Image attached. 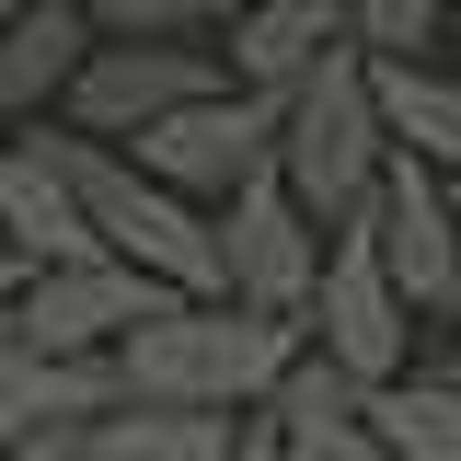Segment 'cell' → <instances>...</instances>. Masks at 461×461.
I'll return each mask as SVG.
<instances>
[{
	"label": "cell",
	"instance_id": "obj_1",
	"mask_svg": "<svg viewBox=\"0 0 461 461\" xmlns=\"http://www.w3.org/2000/svg\"><path fill=\"white\" fill-rule=\"evenodd\" d=\"M300 346H312V323L254 312V300H162L139 335L115 346V369H127V393H150V403L266 415V403H277V381L300 369Z\"/></svg>",
	"mask_w": 461,
	"mask_h": 461
},
{
	"label": "cell",
	"instance_id": "obj_2",
	"mask_svg": "<svg viewBox=\"0 0 461 461\" xmlns=\"http://www.w3.org/2000/svg\"><path fill=\"white\" fill-rule=\"evenodd\" d=\"M277 173L300 185V208H312L323 230H346L369 196H381V173H393V115H381V81H369V47H357V35H346L323 69L288 81Z\"/></svg>",
	"mask_w": 461,
	"mask_h": 461
},
{
	"label": "cell",
	"instance_id": "obj_3",
	"mask_svg": "<svg viewBox=\"0 0 461 461\" xmlns=\"http://www.w3.org/2000/svg\"><path fill=\"white\" fill-rule=\"evenodd\" d=\"M415 335H427V300L393 277L381 230L346 220L335 254H323V288H312V346L346 357L357 381H403V369H415Z\"/></svg>",
	"mask_w": 461,
	"mask_h": 461
},
{
	"label": "cell",
	"instance_id": "obj_4",
	"mask_svg": "<svg viewBox=\"0 0 461 461\" xmlns=\"http://www.w3.org/2000/svg\"><path fill=\"white\" fill-rule=\"evenodd\" d=\"M323 254H335V230L300 208V185H288L277 162L254 173L242 196H220V300H254V312H288V323H312Z\"/></svg>",
	"mask_w": 461,
	"mask_h": 461
},
{
	"label": "cell",
	"instance_id": "obj_5",
	"mask_svg": "<svg viewBox=\"0 0 461 461\" xmlns=\"http://www.w3.org/2000/svg\"><path fill=\"white\" fill-rule=\"evenodd\" d=\"M277 127H288V93H266V81H220V93H196V104H173L162 127H139L127 150L150 173H173L185 196H242L254 173L277 162Z\"/></svg>",
	"mask_w": 461,
	"mask_h": 461
},
{
	"label": "cell",
	"instance_id": "obj_6",
	"mask_svg": "<svg viewBox=\"0 0 461 461\" xmlns=\"http://www.w3.org/2000/svg\"><path fill=\"white\" fill-rule=\"evenodd\" d=\"M220 81H230L220 35H104L58 115L93 127V139H139V127H162L173 104H196V93H220Z\"/></svg>",
	"mask_w": 461,
	"mask_h": 461
},
{
	"label": "cell",
	"instance_id": "obj_7",
	"mask_svg": "<svg viewBox=\"0 0 461 461\" xmlns=\"http://www.w3.org/2000/svg\"><path fill=\"white\" fill-rule=\"evenodd\" d=\"M162 300H185V288H162L150 266H127V254H69V266H35V277H23L12 335L58 346V357H115Z\"/></svg>",
	"mask_w": 461,
	"mask_h": 461
},
{
	"label": "cell",
	"instance_id": "obj_8",
	"mask_svg": "<svg viewBox=\"0 0 461 461\" xmlns=\"http://www.w3.org/2000/svg\"><path fill=\"white\" fill-rule=\"evenodd\" d=\"M104 403H127V369H115V357H58V346L0 323V450H23V438H81Z\"/></svg>",
	"mask_w": 461,
	"mask_h": 461
},
{
	"label": "cell",
	"instance_id": "obj_9",
	"mask_svg": "<svg viewBox=\"0 0 461 461\" xmlns=\"http://www.w3.org/2000/svg\"><path fill=\"white\" fill-rule=\"evenodd\" d=\"M357 220L381 230V254H393V277L427 300V323H438V300H450L461 277V196L438 162H415V150H393V173H381V196L357 208Z\"/></svg>",
	"mask_w": 461,
	"mask_h": 461
},
{
	"label": "cell",
	"instance_id": "obj_10",
	"mask_svg": "<svg viewBox=\"0 0 461 461\" xmlns=\"http://www.w3.org/2000/svg\"><path fill=\"white\" fill-rule=\"evenodd\" d=\"M369 393H381V381H357L346 357H323V346H300V369L277 381V403H266V427L288 438V461H403L393 438H381V415H369Z\"/></svg>",
	"mask_w": 461,
	"mask_h": 461
},
{
	"label": "cell",
	"instance_id": "obj_11",
	"mask_svg": "<svg viewBox=\"0 0 461 461\" xmlns=\"http://www.w3.org/2000/svg\"><path fill=\"white\" fill-rule=\"evenodd\" d=\"M104 47V23H93V0H35V12H12L0 23V127L23 139V127H47L69 104V81L93 69Z\"/></svg>",
	"mask_w": 461,
	"mask_h": 461
},
{
	"label": "cell",
	"instance_id": "obj_12",
	"mask_svg": "<svg viewBox=\"0 0 461 461\" xmlns=\"http://www.w3.org/2000/svg\"><path fill=\"white\" fill-rule=\"evenodd\" d=\"M0 242H12L23 266H69V254H115L104 230H93V208H81V185H69V162L47 150V127H23V139L0 150Z\"/></svg>",
	"mask_w": 461,
	"mask_h": 461
},
{
	"label": "cell",
	"instance_id": "obj_13",
	"mask_svg": "<svg viewBox=\"0 0 461 461\" xmlns=\"http://www.w3.org/2000/svg\"><path fill=\"white\" fill-rule=\"evenodd\" d=\"M346 35H357V0H242V12L220 23V58H230V81L288 93V81L323 69Z\"/></svg>",
	"mask_w": 461,
	"mask_h": 461
},
{
	"label": "cell",
	"instance_id": "obj_14",
	"mask_svg": "<svg viewBox=\"0 0 461 461\" xmlns=\"http://www.w3.org/2000/svg\"><path fill=\"white\" fill-rule=\"evenodd\" d=\"M242 427H254V415H208V403H150V393H127V403H104V415L69 438V461H230V450H242Z\"/></svg>",
	"mask_w": 461,
	"mask_h": 461
},
{
	"label": "cell",
	"instance_id": "obj_15",
	"mask_svg": "<svg viewBox=\"0 0 461 461\" xmlns=\"http://www.w3.org/2000/svg\"><path fill=\"white\" fill-rule=\"evenodd\" d=\"M369 81H381V115H393V150L461 173V58H427V47H369Z\"/></svg>",
	"mask_w": 461,
	"mask_h": 461
},
{
	"label": "cell",
	"instance_id": "obj_16",
	"mask_svg": "<svg viewBox=\"0 0 461 461\" xmlns=\"http://www.w3.org/2000/svg\"><path fill=\"white\" fill-rule=\"evenodd\" d=\"M369 415H381V438L403 461H461V369L450 357H415L403 381H381Z\"/></svg>",
	"mask_w": 461,
	"mask_h": 461
},
{
	"label": "cell",
	"instance_id": "obj_17",
	"mask_svg": "<svg viewBox=\"0 0 461 461\" xmlns=\"http://www.w3.org/2000/svg\"><path fill=\"white\" fill-rule=\"evenodd\" d=\"M357 47H450V0H357Z\"/></svg>",
	"mask_w": 461,
	"mask_h": 461
},
{
	"label": "cell",
	"instance_id": "obj_18",
	"mask_svg": "<svg viewBox=\"0 0 461 461\" xmlns=\"http://www.w3.org/2000/svg\"><path fill=\"white\" fill-rule=\"evenodd\" d=\"M93 23L104 35H220L208 0H93Z\"/></svg>",
	"mask_w": 461,
	"mask_h": 461
},
{
	"label": "cell",
	"instance_id": "obj_19",
	"mask_svg": "<svg viewBox=\"0 0 461 461\" xmlns=\"http://www.w3.org/2000/svg\"><path fill=\"white\" fill-rule=\"evenodd\" d=\"M23 277H35V266H23V254H12V242H0V323H12V312H23Z\"/></svg>",
	"mask_w": 461,
	"mask_h": 461
},
{
	"label": "cell",
	"instance_id": "obj_20",
	"mask_svg": "<svg viewBox=\"0 0 461 461\" xmlns=\"http://www.w3.org/2000/svg\"><path fill=\"white\" fill-rule=\"evenodd\" d=\"M230 461H288V438L266 427V415H254V427H242V450H230Z\"/></svg>",
	"mask_w": 461,
	"mask_h": 461
},
{
	"label": "cell",
	"instance_id": "obj_21",
	"mask_svg": "<svg viewBox=\"0 0 461 461\" xmlns=\"http://www.w3.org/2000/svg\"><path fill=\"white\" fill-rule=\"evenodd\" d=\"M0 461H69V438H23V450H0Z\"/></svg>",
	"mask_w": 461,
	"mask_h": 461
},
{
	"label": "cell",
	"instance_id": "obj_22",
	"mask_svg": "<svg viewBox=\"0 0 461 461\" xmlns=\"http://www.w3.org/2000/svg\"><path fill=\"white\" fill-rule=\"evenodd\" d=\"M438 335H461V277H450V300H438Z\"/></svg>",
	"mask_w": 461,
	"mask_h": 461
},
{
	"label": "cell",
	"instance_id": "obj_23",
	"mask_svg": "<svg viewBox=\"0 0 461 461\" xmlns=\"http://www.w3.org/2000/svg\"><path fill=\"white\" fill-rule=\"evenodd\" d=\"M230 12H242V0H208V23H230Z\"/></svg>",
	"mask_w": 461,
	"mask_h": 461
},
{
	"label": "cell",
	"instance_id": "obj_24",
	"mask_svg": "<svg viewBox=\"0 0 461 461\" xmlns=\"http://www.w3.org/2000/svg\"><path fill=\"white\" fill-rule=\"evenodd\" d=\"M450 58H461V0H450Z\"/></svg>",
	"mask_w": 461,
	"mask_h": 461
},
{
	"label": "cell",
	"instance_id": "obj_25",
	"mask_svg": "<svg viewBox=\"0 0 461 461\" xmlns=\"http://www.w3.org/2000/svg\"><path fill=\"white\" fill-rule=\"evenodd\" d=\"M0 150H12V127H0Z\"/></svg>",
	"mask_w": 461,
	"mask_h": 461
},
{
	"label": "cell",
	"instance_id": "obj_26",
	"mask_svg": "<svg viewBox=\"0 0 461 461\" xmlns=\"http://www.w3.org/2000/svg\"><path fill=\"white\" fill-rule=\"evenodd\" d=\"M450 196H461V173H450Z\"/></svg>",
	"mask_w": 461,
	"mask_h": 461
}]
</instances>
